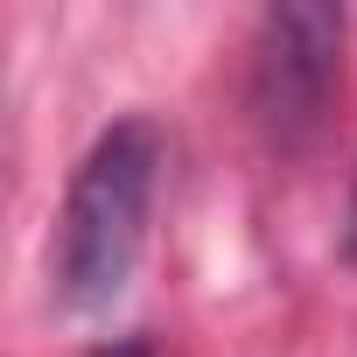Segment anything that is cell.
I'll return each mask as SVG.
<instances>
[{
    "label": "cell",
    "instance_id": "cell-1",
    "mask_svg": "<svg viewBox=\"0 0 357 357\" xmlns=\"http://www.w3.org/2000/svg\"><path fill=\"white\" fill-rule=\"evenodd\" d=\"M161 154H168L161 126L147 112H126L70 168V190L56 211V245H50V287L70 315H98L126 294V280L147 252Z\"/></svg>",
    "mask_w": 357,
    "mask_h": 357
},
{
    "label": "cell",
    "instance_id": "cell-2",
    "mask_svg": "<svg viewBox=\"0 0 357 357\" xmlns=\"http://www.w3.org/2000/svg\"><path fill=\"white\" fill-rule=\"evenodd\" d=\"M343 29H350L343 8H322V0H287L259 15L245 63V112L266 147L301 154L322 133L343 91Z\"/></svg>",
    "mask_w": 357,
    "mask_h": 357
},
{
    "label": "cell",
    "instance_id": "cell-3",
    "mask_svg": "<svg viewBox=\"0 0 357 357\" xmlns=\"http://www.w3.org/2000/svg\"><path fill=\"white\" fill-rule=\"evenodd\" d=\"M91 357H154V343H147V336L133 329V336H112V343H98Z\"/></svg>",
    "mask_w": 357,
    "mask_h": 357
},
{
    "label": "cell",
    "instance_id": "cell-4",
    "mask_svg": "<svg viewBox=\"0 0 357 357\" xmlns=\"http://www.w3.org/2000/svg\"><path fill=\"white\" fill-rule=\"evenodd\" d=\"M343 252L357 259V183H350V225H343Z\"/></svg>",
    "mask_w": 357,
    "mask_h": 357
}]
</instances>
